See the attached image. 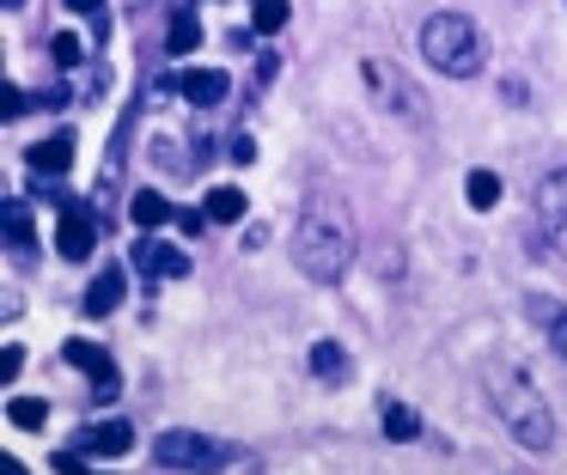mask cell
Segmentation results:
<instances>
[{"mask_svg": "<svg viewBox=\"0 0 567 475\" xmlns=\"http://www.w3.org/2000/svg\"><path fill=\"white\" fill-rule=\"evenodd\" d=\"M293 262L299 275L323 280V287H336L348 275V262H354V219H348L342 195H311L306 202V214L293 226Z\"/></svg>", "mask_w": 567, "mask_h": 475, "instance_id": "1", "label": "cell"}, {"mask_svg": "<svg viewBox=\"0 0 567 475\" xmlns=\"http://www.w3.org/2000/svg\"><path fill=\"white\" fill-rule=\"evenodd\" d=\"M482 384H488L494 414H501V426L518 438V445H525V451H549V445H555V414H549V402H543V390L530 384V378L518 372L513 360H488Z\"/></svg>", "mask_w": 567, "mask_h": 475, "instance_id": "2", "label": "cell"}, {"mask_svg": "<svg viewBox=\"0 0 567 475\" xmlns=\"http://www.w3.org/2000/svg\"><path fill=\"white\" fill-rule=\"evenodd\" d=\"M421 55H427V68L445 73V80H476V73L488 68V43H482L470 12H427V19H421Z\"/></svg>", "mask_w": 567, "mask_h": 475, "instance_id": "3", "label": "cell"}, {"mask_svg": "<svg viewBox=\"0 0 567 475\" xmlns=\"http://www.w3.org/2000/svg\"><path fill=\"white\" fill-rule=\"evenodd\" d=\"M226 457H233V451H226L220 438H208V433H189V426H172V433H159V438H153V463H165V469L208 475V469H220Z\"/></svg>", "mask_w": 567, "mask_h": 475, "instance_id": "4", "label": "cell"}, {"mask_svg": "<svg viewBox=\"0 0 567 475\" xmlns=\"http://www.w3.org/2000/svg\"><path fill=\"white\" fill-rule=\"evenodd\" d=\"M367 85H372V97H379L384 110H391V116H403V122H427V104H421V85L409 80L403 68H396V61H384V55H367Z\"/></svg>", "mask_w": 567, "mask_h": 475, "instance_id": "5", "label": "cell"}, {"mask_svg": "<svg viewBox=\"0 0 567 475\" xmlns=\"http://www.w3.org/2000/svg\"><path fill=\"white\" fill-rule=\"evenodd\" d=\"M530 214H537V231L555 256L567 262V165L537 177V195H530Z\"/></svg>", "mask_w": 567, "mask_h": 475, "instance_id": "6", "label": "cell"}, {"mask_svg": "<svg viewBox=\"0 0 567 475\" xmlns=\"http://www.w3.org/2000/svg\"><path fill=\"white\" fill-rule=\"evenodd\" d=\"M62 360L80 365V372L92 378V396H99V402L116 396V360L104 348H92V341H62Z\"/></svg>", "mask_w": 567, "mask_h": 475, "instance_id": "7", "label": "cell"}, {"mask_svg": "<svg viewBox=\"0 0 567 475\" xmlns=\"http://www.w3.org/2000/svg\"><path fill=\"white\" fill-rule=\"evenodd\" d=\"M92 244H99V226H92V214L80 202L62 207V226H55V250H62V262H86Z\"/></svg>", "mask_w": 567, "mask_h": 475, "instance_id": "8", "label": "cell"}, {"mask_svg": "<svg viewBox=\"0 0 567 475\" xmlns=\"http://www.w3.org/2000/svg\"><path fill=\"white\" fill-rule=\"evenodd\" d=\"M172 92H184V104H196V110H214L226 92H233V80H226L220 68H189V73H177V80H165Z\"/></svg>", "mask_w": 567, "mask_h": 475, "instance_id": "9", "label": "cell"}, {"mask_svg": "<svg viewBox=\"0 0 567 475\" xmlns=\"http://www.w3.org/2000/svg\"><path fill=\"white\" fill-rule=\"evenodd\" d=\"M74 451H86V457H123V451H135V433H128V421H92V426H80Z\"/></svg>", "mask_w": 567, "mask_h": 475, "instance_id": "10", "label": "cell"}, {"mask_svg": "<svg viewBox=\"0 0 567 475\" xmlns=\"http://www.w3.org/2000/svg\"><path fill=\"white\" fill-rule=\"evenodd\" d=\"M135 268H141L147 280H184V275H189V256L172 250V244L141 238V244H135Z\"/></svg>", "mask_w": 567, "mask_h": 475, "instance_id": "11", "label": "cell"}, {"mask_svg": "<svg viewBox=\"0 0 567 475\" xmlns=\"http://www.w3.org/2000/svg\"><path fill=\"white\" fill-rule=\"evenodd\" d=\"M123 292H128V275L123 268H99V275H92V287H86V299H80V311L86 317H111L116 304H123Z\"/></svg>", "mask_w": 567, "mask_h": 475, "instance_id": "12", "label": "cell"}, {"mask_svg": "<svg viewBox=\"0 0 567 475\" xmlns=\"http://www.w3.org/2000/svg\"><path fill=\"white\" fill-rule=\"evenodd\" d=\"M25 165L38 171V177H55V171H68L74 165V134H50V141H38L25 153Z\"/></svg>", "mask_w": 567, "mask_h": 475, "instance_id": "13", "label": "cell"}, {"mask_svg": "<svg viewBox=\"0 0 567 475\" xmlns=\"http://www.w3.org/2000/svg\"><path fill=\"white\" fill-rule=\"evenodd\" d=\"M530 317H537V329L549 335V348L567 360V304H555V299H543V292H530Z\"/></svg>", "mask_w": 567, "mask_h": 475, "instance_id": "14", "label": "cell"}, {"mask_svg": "<svg viewBox=\"0 0 567 475\" xmlns=\"http://www.w3.org/2000/svg\"><path fill=\"white\" fill-rule=\"evenodd\" d=\"M311 378H323V384H342V378H348L342 341H311Z\"/></svg>", "mask_w": 567, "mask_h": 475, "instance_id": "15", "label": "cell"}, {"mask_svg": "<svg viewBox=\"0 0 567 475\" xmlns=\"http://www.w3.org/2000/svg\"><path fill=\"white\" fill-rule=\"evenodd\" d=\"M202 214H208L214 226H233V219H245V189H233V183H220V189H208V202H202Z\"/></svg>", "mask_w": 567, "mask_h": 475, "instance_id": "16", "label": "cell"}, {"mask_svg": "<svg viewBox=\"0 0 567 475\" xmlns=\"http://www.w3.org/2000/svg\"><path fill=\"white\" fill-rule=\"evenodd\" d=\"M128 219H135L141 231H153V226H165V219H172V202H165L159 189H141L135 202H128Z\"/></svg>", "mask_w": 567, "mask_h": 475, "instance_id": "17", "label": "cell"}, {"mask_svg": "<svg viewBox=\"0 0 567 475\" xmlns=\"http://www.w3.org/2000/svg\"><path fill=\"white\" fill-rule=\"evenodd\" d=\"M384 433H391L396 445H409V438H421V414L409 409V402H384Z\"/></svg>", "mask_w": 567, "mask_h": 475, "instance_id": "18", "label": "cell"}, {"mask_svg": "<svg viewBox=\"0 0 567 475\" xmlns=\"http://www.w3.org/2000/svg\"><path fill=\"white\" fill-rule=\"evenodd\" d=\"M196 43H202L196 12H189V7H177V12H172V37H165V49H172V55H189Z\"/></svg>", "mask_w": 567, "mask_h": 475, "instance_id": "19", "label": "cell"}, {"mask_svg": "<svg viewBox=\"0 0 567 475\" xmlns=\"http://www.w3.org/2000/svg\"><path fill=\"white\" fill-rule=\"evenodd\" d=\"M464 195H470V207H476V214H488V207L501 202V177H494V171H470Z\"/></svg>", "mask_w": 567, "mask_h": 475, "instance_id": "20", "label": "cell"}, {"mask_svg": "<svg viewBox=\"0 0 567 475\" xmlns=\"http://www.w3.org/2000/svg\"><path fill=\"white\" fill-rule=\"evenodd\" d=\"M0 226H7V250L31 256V214L19 202H7V214H0Z\"/></svg>", "mask_w": 567, "mask_h": 475, "instance_id": "21", "label": "cell"}, {"mask_svg": "<svg viewBox=\"0 0 567 475\" xmlns=\"http://www.w3.org/2000/svg\"><path fill=\"white\" fill-rule=\"evenodd\" d=\"M7 414H13V426L38 433V426L50 421V402H38V396H13V402H7Z\"/></svg>", "mask_w": 567, "mask_h": 475, "instance_id": "22", "label": "cell"}, {"mask_svg": "<svg viewBox=\"0 0 567 475\" xmlns=\"http://www.w3.org/2000/svg\"><path fill=\"white\" fill-rule=\"evenodd\" d=\"M250 19H257L262 37H275L287 24V0H257V7H250Z\"/></svg>", "mask_w": 567, "mask_h": 475, "instance_id": "23", "label": "cell"}, {"mask_svg": "<svg viewBox=\"0 0 567 475\" xmlns=\"http://www.w3.org/2000/svg\"><path fill=\"white\" fill-rule=\"evenodd\" d=\"M50 55H55V68H80L86 43H80V37H68V31H55V37H50Z\"/></svg>", "mask_w": 567, "mask_h": 475, "instance_id": "24", "label": "cell"}, {"mask_svg": "<svg viewBox=\"0 0 567 475\" xmlns=\"http://www.w3.org/2000/svg\"><path fill=\"white\" fill-rule=\"evenodd\" d=\"M25 110H31V97H25V92H13V85L0 92V116H7V122H13V116H25Z\"/></svg>", "mask_w": 567, "mask_h": 475, "instance_id": "25", "label": "cell"}, {"mask_svg": "<svg viewBox=\"0 0 567 475\" xmlns=\"http://www.w3.org/2000/svg\"><path fill=\"white\" fill-rule=\"evenodd\" d=\"M19 365H25V353H19L13 341H7V353H0V378H7V384H13V378H19Z\"/></svg>", "mask_w": 567, "mask_h": 475, "instance_id": "26", "label": "cell"}, {"mask_svg": "<svg viewBox=\"0 0 567 475\" xmlns=\"http://www.w3.org/2000/svg\"><path fill=\"white\" fill-rule=\"evenodd\" d=\"M250 158H257V141H250V134H238V141H233V165H250Z\"/></svg>", "mask_w": 567, "mask_h": 475, "instance_id": "27", "label": "cell"}, {"mask_svg": "<svg viewBox=\"0 0 567 475\" xmlns=\"http://www.w3.org/2000/svg\"><path fill=\"white\" fill-rule=\"evenodd\" d=\"M68 7H74V12H92V19H99V12H104V0H68Z\"/></svg>", "mask_w": 567, "mask_h": 475, "instance_id": "28", "label": "cell"}, {"mask_svg": "<svg viewBox=\"0 0 567 475\" xmlns=\"http://www.w3.org/2000/svg\"><path fill=\"white\" fill-rule=\"evenodd\" d=\"M0 475H25V463H19V457H7V463H0Z\"/></svg>", "mask_w": 567, "mask_h": 475, "instance_id": "29", "label": "cell"}, {"mask_svg": "<svg viewBox=\"0 0 567 475\" xmlns=\"http://www.w3.org/2000/svg\"><path fill=\"white\" fill-rule=\"evenodd\" d=\"M7 7H25V0H7Z\"/></svg>", "mask_w": 567, "mask_h": 475, "instance_id": "30", "label": "cell"}]
</instances>
